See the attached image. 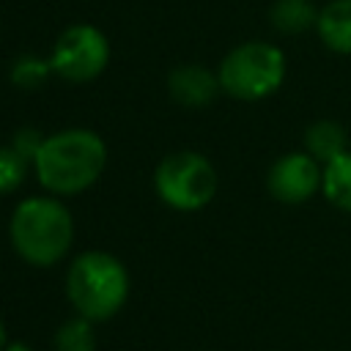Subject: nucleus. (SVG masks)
Returning <instances> with one entry per match:
<instances>
[{
	"instance_id": "f257e3e1",
	"label": "nucleus",
	"mask_w": 351,
	"mask_h": 351,
	"mask_svg": "<svg viewBox=\"0 0 351 351\" xmlns=\"http://www.w3.org/2000/svg\"><path fill=\"white\" fill-rule=\"evenodd\" d=\"M107 162V148L96 132L66 129L44 137L36 156V176L52 195H77L96 184Z\"/></svg>"
},
{
	"instance_id": "f03ea898",
	"label": "nucleus",
	"mask_w": 351,
	"mask_h": 351,
	"mask_svg": "<svg viewBox=\"0 0 351 351\" xmlns=\"http://www.w3.org/2000/svg\"><path fill=\"white\" fill-rule=\"evenodd\" d=\"M74 239V222L55 197H27L11 214V244L33 266L58 263Z\"/></svg>"
},
{
	"instance_id": "7ed1b4c3",
	"label": "nucleus",
	"mask_w": 351,
	"mask_h": 351,
	"mask_svg": "<svg viewBox=\"0 0 351 351\" xmlns=\"http://www.w3.org/2000/svg\"><path fill=\"white\" fill-rule=\"evenodd\" d=\"M66 293L82 318L107 321L123 307L129 293V277L123 263L110 252H82L69 266Z\"/></svg>"
},
{
	"instance_id": "20e7f679",
	"label": "nucleus",
	"mask_w": 351,
	"mask_h": 351,
	"mask_svg": "<svg viewBox=\"0 0 351 351\" xmlns=\"http://www.w3.org/2000/svg\"><path fill=\"white\" fill-rule=\"evenodd\" d=\"M219 85L228 96L258 101L271 96L285 80V58L269 41H247L233 47L219 63Z\"/></svg>"
},
{
	"instance_id": "39448f33",
	"label": "nucleus",
	"mask_w": 351,
	"mask_h": 351,
	"mask_svg": "<svg viewBox=\"0 0 351 351\" xmlns=\"http://www.w3.org/2000/svg\"><path fill=\"white\" fill-rule=\"evenodd\" d=\"M154 186L170 208L197 211L217 195V170L203 154L178 151L159 162Z\"/></svg>"
},
{
	"instance_id": "423d86ee",
	"label": "nucleus",
	"mask_w": 351,
	"mask_h": 351,
	"mask_svg": "<svg viewBox=\"0 0 351 351\" xmlns=\"http://www.w3.org/2000/svg\"><path fill=\"white\" fill-rule=\"evenodd\" d=\"M110 63V41L93 25H71L66 27L49 55V66L58 77L69 82L96 80Z\"/></svg>"
},
{
	"instance_id": "0eeeda50",
	"label": "nucleus",
	"mask_w": 351,
	"mask_h": 351,
	"mask_svg": "<svg viewBox=\"0 0 351 351\" xmlns=\"http://www.w3.org/2000/svg\"><path fill=\"white\" fill-rule=\"evenodd\" d=\"M321 162L313 159L307 151H293V154H285L280 156L271 167H269V176H266V186H269V195L280 203H304L310 200L318 189H321V181H324V170L318 167Z\"/></svg>"
},
{
	"instance_id": "6e6552de",
	"label": "nucleus",
	"mask_w": 351,
	"mask_h": 351,
	"mask_svg": "<svg viewBox=\"0 0 351 351\" xmlns=\"http://www.w3.org/2000/svg\"><path fill=\"white\" fill-rule=\"evenodd\" d=\"M219 88H222L219 77L211 74L206 66H195V63L178 66L167 77L170 96L184 107H206V104H211Z\"/></svg>"
},
{
	"instance_id": "1a4fd4ad",
	"label": "nucleus",
	"mask_w": 351,
	"mask_h": 351,
	"mask_svg": "<svg viewBox=\"0 0 351 351\" xmlns=\"http://www.w3.org/2000/svg\"><path fill=\"white\" fill-rule=\"evenodd\" d=\"M318 38L337 55H351V0H332L318 11Z\"/></svg>"
},
{
	"instance_id": "9d476101",
	"label": "nucleus",
	"mask_w": 351,
	"mask_h": 351,
	"mask_svg": "<svg viewBox=\"0 0 351 351\" xmlns=\"http://www.w3.org/2000/svg\"><path fill=\"white\" fill-rule=\"evenodd\" d=\"M346 145H348V134H346V129L337 121L324 118V121L310 123L307 132H304V148L321 165H326L335 156H340L343 151H348Z\"/></svg>"
},
{
	"instance_id": "9b49d317",
	"label": "nucleus",
	"mask_w": 351,
	"mask_h": 351,
	"mask_svg": "<svg viewBox=\"0 0 351 351\" xmlns=\"http://www.w3.org/2000/svg\"><path fill=\"white\" fill-rule=\"evenodd\" d=\"M321 192L335 208L351 214V151H343L340 156L324 165Z\"/></svg>"
},
{
	"instance_id": "f8f14e48",
	"label": "nucleus",
	"mask_w": 351,
	"mask_h": 351,
	"mask_svg": "<svg viewBox=\"0 0 351 351\" xmlns=\"http://www.w3.org/2000/svg\"><path fill=\"white\" fill-rule=\"evenodd\" d=\"M269 19L280 33L293 36L313 27L318 22V11L310 0H277L269 11Z\"/></svg>"
},
{
	"instance_id": "ddd939ff",
	"label": "nucleus",
	"mask_w": 351,
	"mask_h": 351,
	"mask_svg": "<svg viewBox=\"0 0 351 351\" xmlns=\"http://www.w3.org/2000/svg\"><path fill=\"white\" fill-rule=\"evenodd\" d=\"M93 321L88 318H69L66 324L58 326L55 332V351H93L96 335H93Z\"/></svg>"
},
{
	"instance_id": "4468645a",
	"label": "nucleus",
	"mask_w": 351,
	"mask_h": 351,
	"mask_svg": "<svg viewBox=\"0 0 351 351\" xmlns=\"http://www.w3.org/2000/svg\"><path fill=\"white\" fill-rule=\"evenodd\" d=\"M49 71H52V66L44 63L41 58H36V55H22V58H16V63L11 66V82H14L16 88H38V85L47 82Z\"/></svg>"
},
{
	"instance_id": "2eb2a0df",
	"label": "nucleus",
	"mask_w": 351,
	"mask_h": 351,
	"mask_svg": "<svg viewBox=\"0 0 351 351\" xmlns=\"http://www.w3.org/2000/svg\"><path fill=\"white\" fill-rule=\"evenodd\" d=\"M27 165H30V162H27L14 145L0 148V195L14 192V189L25 181Z\"/></svg>"
},
{
	"instance_id": "dca6fc26",
	"label": "nucleus",
	"mask_w": 351,
	"mask_h": 351,
	"mask_svg": "<svg viewBox=\"0 0 351 351\" xmlns=\"http://www.w3.org/2000/svg\"><path fill=\"white\" fill-rule=\"evenodd\" d=\"M41 143H44V137H41L36 129H19V132L14 134V148H16V151L30 162V165L36 162Z\"/></svg>"
},
{
	"instance_id": "f3484780",
	"label": "nucleus",
	"mask_w": 351,
	"mask_h": 351,
	"mask_svg": "<svg viewBox=\"0 0 351 351\" xmlns=\"http://www.w3.org/2000/svg\"><path fill=\"white\" fill-rule=\"evenodd\" d=\"M3 351H33L30 346H25V343H11V346H5Z\"/></svg>"
},
{
	"instance_id": "a211bd4d",
	"label": "nucleus",
	"mask_w": 351,
	"mask_h": 351,
	"mask_svg": "<svg viewBox=\"0 0 351 351\" xmlns=\"http://www.w3.org/2000/svg\"><path fill=\"white\" fill-rule=\"evenodd\" d=\"M5 348V326H3V321H0V351Z\"/></svg>"
}]
</instances>
